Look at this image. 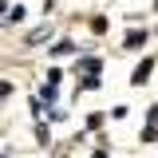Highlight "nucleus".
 Returning a JSON list of instances; mask_svg holds the SVG:
<instances>
[{
    "label": "nucleus",
    "instance_id": "20e7f679",
    "mask_svg": "<svg viewBox=\"0 0 158 158\" xmlns=\"http://www.w3.org/2000/svg\"><path fill=\"white\" fill-rule=\"evenodd\" d=\"M0 158H4V154H0Z\"/></svg>",
    "mask_w": 158,
    "mask_h": 158
},
{
    "label": "nucleus",
    "instance_id": "f257e3e1",
    "mask_svg": "<svg viewBox=\"0 0 158 158\" xmlns=\"http://www.w3.org/2000/svg\"><path fill=\"white\" fill-rule=\"evenodd\" d=\"M150 71H154V59H142V63L135 67V75H131V83H135V87H142V83L150 79Z\"/></svg>",
    "mask_w": 158,
    "mask_h": 158
},
{
    "label": "nucleus",
    "instance_id": "f03ea898",
    "mask_svg": "<svg viewBox=\"0 0 158 158\" xmlns=\"http://www.w3.org/2000/svg\"><path fill=\"white\" fill-rule=\"evenodd\" d=\"M138 44H146V32H131L127 36V48H138Z\"/></svg>",
    "mask_w": 158,
    "mask_h": 158
},
{
    "label": "nucleus",
    "instance_id": "7ed1b4c3",
    "mask_svg": "<svg viewBox=\"0 0 158 158\" xmlns=\"http://www.w3.org/2000/svg\"><path fill=\"white\" fill-rule=\"evenodd\" d=\"M36 138H40V146H48V142H52V135H48V127H44V123L36 127Z\"/></svg>",
    "mask_w": 158,
    "mask_h": 158
}]
</instances>
